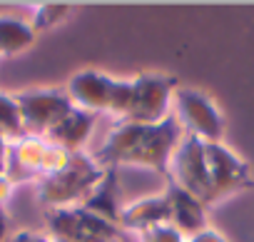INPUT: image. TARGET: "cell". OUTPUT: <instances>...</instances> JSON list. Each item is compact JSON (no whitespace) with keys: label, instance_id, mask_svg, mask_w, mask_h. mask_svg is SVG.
Instances as JSON below:
<instances>
[{"label":"cell","instance_id":"cell-1","mask_svg":"<svg viewBox=\"0 0 254 242\" xmlns=\"http://www.w3.org/2000/svg\"><path fill=\"white\" fill-rule=\"evenodd\" d=\"M102 172L105 167H100L92 155H87L85 150L72 153L70 162L60 172L38 180V202H43L48 210L77 207L95 190Z\"/></svg>","mask_w":254,"mask_h":242},{"label":"cell","instance_id":"cell-2","mask_svg":"<svg viewBox=\"0 0 254 242\" xmlns=\"http://www.w3.org/2000/svg\"><path fill=\"white\" fill-rule=\"evenodd\" d=\"M182 135H185V130L180 125V120L175 117V112L157 125H142V133H140L135 148L127 153L122 165L147 167L170 182V162H172V155H175Z\"/></svg>","mask_w":254,"mask_h":242},{"label":"cell","instance_id":"cell-3","mask_svg":"<svg viewBox=\"0 0 254 242\" xmlns=\"http://www.w3.org/2000/svg\"><path fill=\"white\" fill-rule=\"evenodd\" d=\"M172 112L180 120L185 133L204 143H222L224 115L207 92L194 87H177L172 97Z\"/></svg>","mask_w":254,"mask_h":242},{"label":"cell","instance_id":"cell-4","mask_svg":"<svg viewBox=\"0 0 254 242\" xmlns=\"http://www.w3.org/2000/svg\"><path fill=\"white\" fill-rule=\"evenodd\" d=\"M132 82H135V95H132L130 112L125 117L127 123L157 125L172 115V97L175 90L180 87L177 78L165 73H140L137 78H132Z\"/></svg>","mask_w":254,"mask_h":242},{"label":"cell","instance_id":"cell-5","mask_svg":"<svg viewBox=\"0 0 254 242\" xmlns=\"http://www.w3.org/2000/svg\"><path fill=\"white\" fill-rule=\"evenodd\" d=\"M207 167H209L207 207L254 187V175L249 162L242 160L224 143H207Z\"/></svg>","mask_w":254,"mask_h":242},{"label":"cell","instance_id":"cell-6","mask_svg":"<svg viewBox=\"0 0 254 242\" xmlns=\"http://www.w3.org/2000/svg\"><path fill=\"white\" fill-rule=\"evenodd\" d=\"M50 235L63 242H122V227L112 225L87 210L77 207H63V210H48L45 215Z\"/></svg>","mask_w":254,"mask_h":242},{"label":"cell","instance_id":"cell-7","mask_svg":"<svg viewBox=\"0 0 254 242\" xmlns=\"http://www.w3.org/2000/svg\"><path fill=\"white\" fill-rule=\"evenodd\" d=\"M23 115V125L30 138L48 135L60 120L72 110V102L65 90L58 87H33L15 95Z\"/></svg>","mask_w":254,"mask_h":242},{"label":"cell","instance_id":"cell-8","mask_svg":"<svg viewBox=\"0 0 254 242\" xmlns=\"http://www.w3.org/2000/svg\"><path fill=\"white\" fill-rule=\"evenodd\" d=\"M170 182L192 192L207 205L209 197V167H207V143L185 133L172 162H170Z\"/></svg>","mask_w":254,"mask_h":242},{"label":"cell","instance_id":"cell-9","mask_svg":"<svg viewBox=\"0 0 254 242\" xmlns=\"http://www.w3.org/2000/svg\"><path fill=\"white\" fill-rule=\"evenodd\" d=\"M112 85H115V78H110L107 73L80 70V73H75L70 78L65 92H67L72 107H80V110H87L92 115H100V112H107Z\"/></svg>","mask_w":254,"mask_h":242},{"label":"cell","instance_id":"cell-10","mask_svg":"<svg viewBox=\"0 0 254 242\" xmlns=\"http://www.w3.org/2000/svg\"><path fill=\"white\" fill-rule=\"evenodd\" d=\"M165 197L170 202V225L185 240L209 227V222H207V205L199 197H194L192 192L182 190L175 182H167Z\"/></svg>","mask_w":254,"mask_h":242},{"label":"cell","instance_id":"cell-11","mask_svg":"<svg viewBox=\"0 0 254 242\" xmlns=\"http://www.w3.org/2000/svg\"><path fill=\"white\" fill-rule=\"evenodd\" d=\"M48 143L40 138H23L18 143L8 145V160H5V175L10 182H28L33 177L40 180L43 175V158H45Z\"/></svg>","mask_w":254,"mask_h":242},{"label":"cell","instance_id":"cell-12","mask_svg":"<svg viewBox=\"0 0 254 242\" xmlns=\"http://www.w3.org/2000/svg\"><path fill=\"white\" fill-rule=\"evenodd\" d=\"M82 210L120 225V215H122V187H120V167H105L100 182L95 185V190L85 197V202L80 205Z\"/></svg>","mask_w":254,"mask_h":242},{"label":"cell","instance_id":"cell-13","mask_svg":"<svg viewBox=\"0 0 254 242\" xmlns=\"http://www.w3.org/2000/svg\"><path fill=\"white\" fill-rule=\"evenodd\" d=\"M160 225H170V202H167L165 192L135 200L122 207V215H120L122 230H132L140 235V232L160 227Z\"/></svg>","mask_w":254,"mask_h":242},{"label":"cell","instance_id":"cell-14","mask_svg":"<svg viewBox=\"0 0 254 242\" xmlns=\"http://www.w3.org/2000/svg\"><path fill=\"white\" fill-rule=\"evenodd\" d=\"M95 123H97V115L80 110V107H72L48 133V138H50L53 145H60L67 153H80V150H85V145H87V140L95 130Z\"/></svg>","mask_w":254,"mask_h":242},{"label":"cell","instance_id":"cell-15","mask_svg":"<svg viewBox=\"0 0 254 242\" xmlns=\"http://www.w3.org/2000/svg\"><path fill=\"white\" fill-rule=\"evenodd\" d=\"M35 30L30 23L10 15H0V55H18L35 43Z\"/></svg>","mask_w":254,"mask_h":242},{"label":"cell","instance_id":"cell-16","mask_svg":"<svg viewBox=\"0 0 254 242\" xmlns=\"http://www.w3.org/2000/svg\"><path fill=\"white\" fill-rule=\"evenodd\" d=\"M0 138L8 145L28 138L25 125H23V115H20V105H18L15 95H10V92H0Z\"/></svg>","mask_w":254,"mask_h":242},{"label":"cell","instance_id":"cell-17","mask_svg":"<svg viewBox=\"0 0 254 242\" xmlns=\"http://www.w3.org/2000/svg\"><path fill=\"white\" fill-rule=\"evenodd\" d=\"M67 15H70V5L67 3H40V5H35L30 25H33L35 33H43V30H50L58 23H63Z\"/></svg>","mask_w":254,"mask_h":242},{"label":"cell","instance_id":"cell-18","mask_svg":"<svg viewBox=\"0 0 254 242\" xmlns=\"http://www.w3.org/2000/svg\"><path fill=\"white\" fill-rule=\"evenodd\" d=\"M132 95H135V82L132 80H125V78L117 80L115 78L110 105H107V115H112L117 120H125L127 112H130V105H132Z\"/></svg>","mask_w":254,"mask_h":242},{"label":"cell","instance_id":"cell-19","mask_svg":"<svg viewBox=\"0 0 254 242\" xmlns=\"http://www.w3.org/2000/svg\"><path fill=\"white\" fill-rule=\"evenodd\" d=\"M70 155H72V153H67L65 148L48 143V150H45V158H43V175H40V177L60 172V170L70 162Z\"/></svg>","mask_w":254,"mask_h":242},{"label":"cell","instance_id":"cell-20","mask_svg":"<svg viewBox=\"0 0 254 242\" xmlns=\"http://www.w3.org/2000/svg\"><path fill=\"white\" fill-rule=\"evenodd\" d=\"M140 242H185V237L172 225H160V227L140 232Z\"/></svg>","mask_w":254,"mask_h":242},{"label":"cell","instance_id":"cell-21","mask_svg":"<svg viewBox=\"0 0 254 242\" xmlns=\"http://www.w3.org/2000/svg\"><path fill=\"white\" fill-rule=\"evenodd\" d=\"M185 242H227V237H224L222 232H217V230L207 227V230H202V232H197V235L187 237Z\"/></svg>","mask_w":254,"mask_h":242},{"label":"cell","instance_id":"cell-22","mask_svg":"<svg viewBox=\"0 0 254 242\" xmlns=\"http://www.w3.org/2000/svg\"><path fill=\"white\" fill-rule=\"evenodd\" d=\"M13 182H10V177L5 175V172H0V207H3L8 200H10V195H13Z\"/></svg>","mask_w":254,"mask_h":242},{"label":"cell","instance_id":"cell-23","mask_svg":"<svg viewBox=\"0 0 254 242\" xmlns=\"http://www.w3.org/2000/svg\"><path fill=\"white\" fill-rule=\"evenodd\" d=\"M8 227H10V220H8V212L0 207V242H5L8 237Z\"/></svg>","mask_w":254,"mask_h":242},{"label":"cell","instance_id":"cell-24","mask_svg":"<svg viewBox=\"0 0 254 242\" xmlns=\"http://www.w3.org/2000/svg\"><path fill=\"white\" fill-rule=\"evenodd\" d=\"M8 242H38V235H33L30 230H23V232H18V235H13Z\"/></svg>","mask_w":254,"mask_h":242},{"label":"cell","instance_id":"cell-25","mask_svg":"<svg viewBox=\"0 0 254 242\" xmlns=\"http://www.w3.org/2000/svg\"><path fill=\"white\" fill-rule=\"evenodd\" d=\"M5 160H8V143L0 138V172H5Z\"/></svg>","mask_w":254,"mask_h":242},{"label":"cell","instance_id":"cell-26","mask_svg":"<svg viewBox=\"0 0 254 242\" xmlns=\"http://www.w3.org/2000/svg\"><path fill=\"white\" fill-rule=\"evenodd\" d=\"M38 242H63V240H58L53 235H38Z\"/></svg>","mask_w":254,"mask_h":242}]
</instances>
